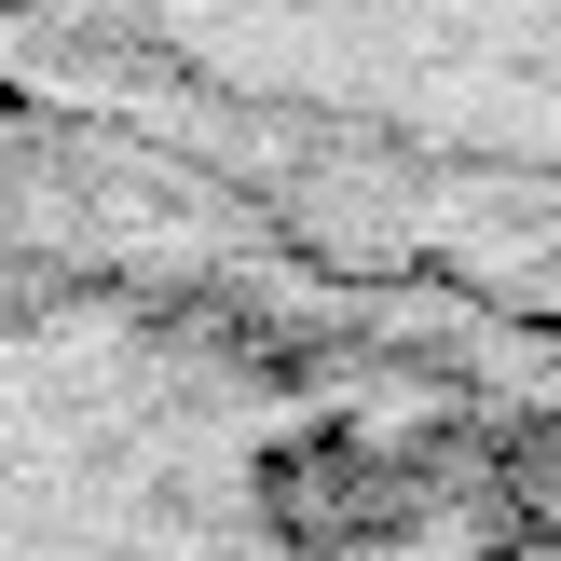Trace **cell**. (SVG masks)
<instances>
[{
    "label": "cell",
    "mask_w": 561,
    "mask_h": 561,
    "mask_svg": "<svg viewBox=\"0 0 561 561\" xmlns=\"http://www.w3.org/2000/svg\"><path fill=\"white\" fill-rule=\"evenodd\" d=\"M0 561H561V316L0 96Z\"/></svg>",
    "instance_id": "1"
},
{
    "label": "cell",
    "mask_w": 561,
    "mask_h": 561,
    "mask_svg": "<svg viewBox=\"0 0 561 561\" xmlns=\"http://www.w3.org/2000/svg\"><path fill=\"white\" fill-rule=\"evenodd\" d=\"M0 96L561 316V0H0Z\"/></svg>",
    "instance_id": "2"
}]
</instances>
